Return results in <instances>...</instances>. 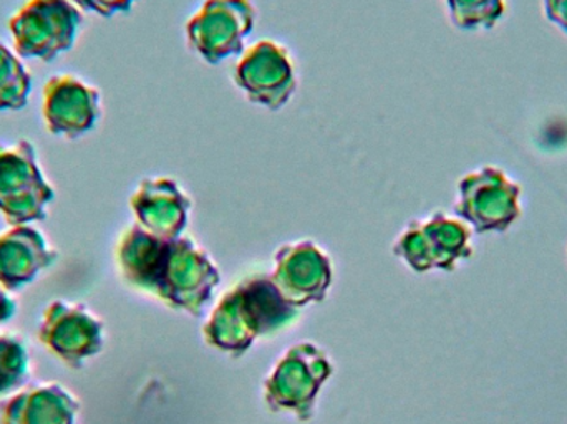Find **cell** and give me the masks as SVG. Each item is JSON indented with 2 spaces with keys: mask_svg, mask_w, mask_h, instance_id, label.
Segmentation results:
<instances>
[{
  "mask_svg": "<svg viewBox=\"0 0 567 424\" xmlns=\"http://www.w3.org/2000/svg\"><path fill=\"white\" fill-rule=\"evenodd\" d=\"M297 316L299 310L271 276L248 277L223 297L203 333L209 345L243 353L256 339L278 332Z\"/></svg>",
  "mask_w": 567,
  "mask_h": 424,
  "instance_id": "cell-2",
  "label": "cell"
},
{
  "mask_svg": "<svg viewBox=\"0 0 567 424\" xmlns=\"http://www.w3.org/2000/svg\"><path fill=\"white\" fill-rule=\"evenodd\" d=\"M30 376V352L25 340L12 333L0 335V399L17 392Z\"/></svg>",
  "mask_w": 567,
  "mask_h": 424,
  "instance_id": "cell-18",
  "label": "cell"
},
{
  "mask_svg": "<svg viewBox=\"0 0 567 424\" xmlns=\"http://www.w3.org/2000/svg\"><path fill=\"white\" fill-rule=\"evenodd\" d=\"M83 17L72 0H27L9 20L16 52L53 62L75 43Z\"/></svg>",
  "mask_w": 567,
  "mask_h": 424,
  "instance_id": "cell-6",
  "label": "cell"
},
{
  "mask_svg": "<svg viewBox=\"0 0 567 424\" xmlns=\"http://www.w3.org/2000/svg\"><path fill=\"white\" fill-rule=\"evenodd\" d=\"M80 402L56 382L32 383L0 406V424H75Z\"/></svg>",
  "mask_w": 567,
  "mask_h": 424,
  "instance_id": "cell-14",
  "label": "cell"
},
{
  "mask_svg": "<svg viewBox=\"0 0 567 424\" xmlns=\"http://www.w3.org/2000/svg\"><path fill=\"white\" fill-rule=\"evenodd\" d=\"M333 366L312 342L290 347L265 382V400L275 413H292L300 422L312 418L317 393L332 376Z\"/></svg>",
  "mask_w": 567,
  "mask_h": 424,
  "instance_id": "cell-5",
  "label": "cell"
},
{
  "mask_svg": "<svg viewBox=\"0 0 567 424\" xmlns=\"http://www.w3.org/2000/svg\"><path fill=\"white\" fill-rule=\"evenodd\" d=\"M17 310H19L17 300L10 296L6 287L0 286V325L10 322L17 316Z\"/></svg>",
  "mask_w": 567,
  "mask_h": 424,
  "instance_id": "cell-21",
  "label": "cell"
},
{
  "mask_svg": "<svg viewBox=\"0 0 567 424\" xmlns=\"http://www.w3.org/2000/svg\"><path fill=\"white\" fill-rule=\"evenodd\" d=\"M40 343L70 369H82L105 347V323L85 303L56 299L43 310Z\"/></svg>",
  "mask_w": 567,
  "mask_h": 424,
  "instance_id": "cell-8",
  "label": "cell"
},
{
  "mask_svg": "<svg viewBox=\"0 0 567 424\" xmlns=\"http://www.w3.org/2000/svg\"><path fill=\"white\" fill-rule=\"evenodd\" d=\"M59 259V252L35 227L20 224L0 234V286L22 289L35 282L43 270Z\"/></svg>",
  "mask_w": 567,
  "mask_h": 424,
  "instance_id": "cell-13",
  "label": "cell"
},
{
  "mask_svg": "<svg viewBox=\"0 0 567 424\" xmlns=\"http://www.w3.org/2000/svg\"><path fill=\"white\" fill-rule=\"evenodd\" d=\"M72 2L80 10L110 19V17L116 15V13L128 12L136 0H72Z\"/></svg>",
  "mask_w": 567,
  "mask_h": 424,
  "instance_id": "cell-19",
  "label": "cell"
},
{
  "mask_svg": "<svg viewBox=\"0 0 567 424\" xmlns=\"http://www.w3.org/2000/svg\"><path fill=\"white\" fill-rule=\"evenodd\" d=\"M116 260L130 286L196 316V307L206 302L195 290L206 300L213 290V286L199 282L202 277L221 280L215 263L192 240L156 236L140 224L123 234L116 247Z\"/></svg>",
  "mask_w": 567,
  "mask_h": 424,
  "instance_id": "cell-1",
  "label": "cell"
},
{
  "mask_svg": "<svg viewBox=\"0 0 567 424\" xmlns=\"http://www.w3.org/2000/svg\"><path fill=\"white\" fill-rule=\"evenodd\" d=\"M473 252L472 227L445 211L413 220L393 244V254L420 273L429 270L453 272Z\"/></svg>",
  "mask_w": 567,
  "mask_h": 424,
  "instance_id": "cell-4",
  "label": "cell"
},
{
  "mask_svg": "<svg viewBox=\"0 0 567 424\" xmlns=\"http://www.w3.org/2000/svg\"><path fill=\"white\" fill-rule=\"evenodd\" d=\"M545 17L567 35V0H543Z\"/></svg>",
  "mask_w": 567,
  "mask_h": 424,
  "instance_id": "cell-20",
  "label": "cell"
},
{
  "mask_svg": "<svg viewBox=\"0 0 567 424\" xmlns=\"http://www.w3.org/2000/svg\"><path fill=\"white\" fill-rule=\"evenodd\" d=\"M225 13V0H206L195 19L189 20L186 32L198 55L216 63L228 59L241 49V40L248 33L226 25L252 23L255 25V7L249 0H235L228 17Z\"/></svg>",
  "mask_w": 567,
  "mask_h": 424,
  "instance_id": "cell-12",
  "label": "cell"
},
{
  "mask_svg": "<svg viewBox=\"0 0 567 424\" xmlns=\"http://www.w3.org/2000/svg\"><path fill=\"white\" fill-rule=\"evenodd\" d=\"M143 229L162 237H176L188 217L189 199L169 179H146L130 199Z\"/></svg>",
  "mask_w": 567,
  "mask_h": 424,
  "instance_id": "cell-15",
  "label": "cell"
},
{
  "mask_svg": "<svg viewBox=\"0 0 567 424\" xmlns=\"http://www.w3.org/2000/svg\"><path fill=\"white\" fill-rule=\"evenodd\" d=\"M276 262L272 280L297 309L326 299L332 283V262L326 250L310 240L286 244L276 254Z\"/></svg>",
  "mask_w": 567,
  "mask_h": 424,
  "instance_id": "cell-11",
  "label": "cell"
},
{
  "mask_svg": "<svg viewBox=\"0 0 567 424\" xmlns=\"http://www.w3.org/2000/svg\"><path fill=\"white\" fill-rule=\"evenodd\" d=\"M235 82L256 105L282 108L297 85L289 50L271 40L256 43L236 66Z\"/></svg>",
  "mask_w": 567,
  "mask_h": 424,
  "instance_id": "cell-9",
  "label": "cell"
},
{
  "mask_svg": "<svg viewBox=\"0 0 567 424\" xmlns=\"http://www.w3.org/2000/svg\"><path fill=\"white\" fill-rule=\"evenodd\" d=\"M43 120L52 135L76 139L95 128L102 108L100 92L79 76H52L43 86Z\"/></svg>",
  "mask_w": 567,
  "mask_h": 424,
  "instance_id": "cell-10",
  "label": "cell"
},
{
  "mask_svg": "<svg viewBox=\"0 0 567 424\" xmlns=\"http://www.w3.org/2000/svg\"><path fill=\"white\" fill-rule=\"evenodd\" d=\"M453 25L466 32L492 30L505 17L506 0H445Z\"/></svg>",
  "mask_w": 567,
  "mask_h": 424,
  "instance_id": "cell-17",
  "label": "cell"
},
{
  "mask_svg": "<svg viewBox=\"0 0 567 424\" xmlns=\"http://www.w3.org/2000/svg\"><path fill=\"white\" fill-rule=\"evenodd\" d=\"M53 199L55 192L43 176L32 143L20 139L13 146H0V214L7 223L43 220Z\"/></svg>",
  "mask_w": 567,
  "mask_h": 424,
  "instance_id": "cell-7",
  "label": "cell"
},
{
  "mask_svg": "<svg viewBox=\"0 0 567 424\" xmlns=\"http://www.w3.org/2000/svg\"><path fill=\"white\" fill-rule=\"evenodd\" d=\"M32 76L23 63L0 43V112H20L29 105Z\"/></svg>",
  "mask_w": 567,
  "mask_h": 424,
  "instance_id": "cell-16",
  "label": "cell"
},
{
  "mask_svg": "<svg viewBox=\"0 0 567 424\" xmlns=\"http://www.w3.org/2000/svg\"><path fill=\"white\" fill-rule=\"evenodd\" d=\"M455 216L473 232H506L523 216V185L499 166L466 173L456 186Z\"/></svg>",
  "mask_w": 567,
  "mask_h": 424,
  "instance_id": "cell-3",
  "label": "cell"
}]
</instances>
